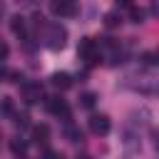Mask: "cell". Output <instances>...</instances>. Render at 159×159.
Masks as SVG:
<instances>
[{"mask_svg": "<svg viewBox=\"0 0 159 159\" xmlns=\"http://www.w3.org/2000/svg\"><path fill=\"white\" fill-rule=\"evenodd\" d=\"M65 37H67L65 27H60V25H52V27H50V47H52V50L65 47Z\"/></svg>", "mask_w": 159, "mask_h": 159, "instance_id": "cell-6", "label": "cell"}, {"mask_svg": "<svg viewBox=\"0 0 159 159\" xmlns=\"http://www.w3.org/2000/svg\"><path fill=\"white\" fill-rule=\"evenodd\" d=\"M47 137H50V127H47V124H37V127H32V139H35L37 144H45Z\"/></svg>", "mask_w": 159, "mask_h": 159, "instance_id": "cell-7", "label": "cell"}, {"mask_svg": "<svg viewBox=\"0 0 159 159\" xmlns=\"http://www.w3.org/2000/svg\"><path fill=\"white\" fill-rule=\"evenodd\" d=\"M67 137H70L72 142H77V139H82V132H80L77 127H70V129H67Z\"/></svg>", "mask_w": 159, "mask_h": 159, "instance_id": "cell-14", "label": "cell"}, {"mask_svg": "<svg viewBox=\"0 0 159 159\" xmlns=\"http://www.w3.org/2000/svg\"><path fill=\"white\" fill-rule=\"evenodd\" d=\"M42 159H60V157H57L55 152H45V157H42Z\"/></svg>", "mask_w": 159, "mask_h": 159, "instance_id": "cell-18", "label": "cell"}, {"mask_svg": "<svg viewBox=\"0 0 159 159\" xmlns=\"http://www.w3.org/2000/svg\"><path fill=\"white\" fill-rule=\"evenodd\" d=\"M132 10V20L134 22H142V10H137V7H129Z\"/></svg>", "mask_w": 159, "mask_h": 159, "instance_id": "cell-16", "label": "cell"}, {"mask_svg": "<svg viewBox=\"0 0 159 159\" xmlns=\"http://www.w3.org/2000/svg\"><path fill=\"white\" fill-rule=\"evenodd\" d=\"M10 149H12L15 157H22V154L27 152V142H22V139H12V142H10Z\"/></svg>", "mask_w": 159, "mask_h": 159, "instance_id": "cell-10", "label": "cell"}, {"mask_svg": "<svg viewBox=\"0 0 159 159\" xmlns=\"http://www.w3.org/2000/svg\"><path fill=\"white\" fill-rule=\"evenodd\" d=\"M22 97H25V102L35 104V102H40V97H42V87H40L37 82H22Z\"/></svg>", "mask_w": 159, "mask_h": 159, "instance_id": "cell-4", "label": "cell"}, {"mask_svg": "<svg viewBox=\"0 0 159 159\" xmlns=\"http://www.w3.org/2000/svg\"><path fill=\"white\" fill-rule=\"evenodd\" d=\"M15 124L17 127H27V114H17L15 117Z\"/></svg>", "mask_w": 159, "mask_h": 159, "instance_id": "cell-15", "label": "cell"}, {"mask_svg": "<svg viewBox=\"0 0 159 159\" xmlns=\"http://www.w3.org/2000/svg\"><path fill=\"white\" fill-rule=\"evenodd\" d=\"M47 112L50 114H57V117H70V107L62 97H47Z\"/></svg>", "mask_w": 159, "mask_h": 159, "instance_id": "cell-3", "label": "cell"}, {"mask_svg": "<svg viewBox=\"0 0 159 159\" xmlns=\"http://www.w3.org/2000/svg\"><path fill=\"white\" fill-rule=\"evenodd\" d=\"M50 10L60 17H72L77 12V5L75 0H50Z\"/></svg>", "mask_w": 159, "mask_h": 159, "instance_id": "cell-2", "label": "cell"}, {"mask_svg": "<svg viewBox=\"0 0 159 159\" xmlns=\"http://www.w3.org/2000/svg\"><path fill=\"white\" fill-rule=\"evenodd\" d=\"M10 27H12V32H15V35H20V37L27 32V27H25V17H20V15H15V17H12Z\"/></svg>", "mask_w": 159, "mask_h": 159, "instance_id": "cell-9", "label": "cell"}, {"mask_svg": "<svg viewBox=\"0 0 159 159\" xmlns=\"http://www.w3.org/2000/svg\"><path fill=\"white\" fill-rule=\"evenodd\" d=\"M119 22H122V17H119L117 12H107V15H104V25H107V27H119Z\"/></svg>", "mask_w": 159, "mask_h": 159, "instance_id": "cell-11", "label": "cell"}, {"mask_svg": "<svg viewBox=\"0 0 159 159\" xmlns=\"http://www.w3.org/2000/svg\"><path fill=\"white\" fill-rule=\"evenodd\" d=\"M119 5H122V7H134V5H132V0H119Z\"/></svg>", "mask_w": 159, "mask_h": 159, "instance_id": "cell-19", "label": "cell"}, {"mask_svg": "<svg viewBox=\"0 0 159 159\" xmlns=\"http://www.w3.org/2000/svg\"><path fill=\"white\" fill-rule=\"evenodd\" d=\"M109 127H112V122H109L107 114H94V117H89V129H92L94 134H107Z\"/></svg>", "mask_w": 159, "mask_h": 159, "instance_id": "cell-5", "label": "cell"}, {"mask_svg": "<svg viewBox=\"0 0 159 159\" xmlns=\"http://www.w3.org/2000/svg\"><path fill=\"white\" fill-rule=\"evenodd\" d=\"M52 84H55L57 89H67V87L72 84V80H70V75H65V72H57V75H52Z\"/></svg>", "mask_w": 159, "mask_h": 159, "instance_id": "cell-8", "label": "cell"}, {"mask_svg": "<svg viewBox=\"0 0 159 159\" xmlns=\"http://www.w3.org/2000/svg\"><path fill=\"white\" fill-rule=\"evenodd\" d=\"M77 159H89V157H77Z\"/></svg>", "mask_w": 159, "mask_h": 159, "instance_id": "cell-21", "label": "cell"}, {"mask_svg": "<svg viewBox=\"0 0 159 159\" xmlns=\"http://www.w3.org/2000/svg\"><path fill=\"white\" fill-rule=\"evenodd\" d=\"M5 57H7V45L0 42V60H5Z\"/></svg>", "mask_w": 159, "mask_h": 159, "instance_id": "cell-17", "label": "cell"}, {"mask_svg": "<svg viewBox=\"0 0 159 159\" xmlns=\"http://www.w3.org/2000/svg\"><path fill=\"white\" fill-rule=\"evenodd\" d=\"M80 55L89 62V65H97L99 62V50H97V42L92 37H82L80 40Z\"/></svg>", "mask_w": 159, "mask_h": 159, "instance_id": "cell-1", "label": "cell"}, {"mask_svg": "<svg viewBox=\"0 0 159 159\" xmlns=\"http://www.w3.org/2000/svg\"><path fill=\"white\" fill-rule=\"evenodd\" d=\"M94 99H97V97H94L92 92H87V94H82V107H87V109H89V107H94Z\"/></svg>", "mask_w": 159, "mask_h": 159, "instance_id": "cell-13", "label": "cell"}, {"mask_svg": "<svg viewBox=\"0 0 159 159\" xmlns=\"http://www.w3.org/2000/svg\"><path fill=\"white\" fill-rule=\"evenodd\" d=\"M152 57H154V60H152V62H154V65H159V50H157V52H154V55H152Z\"/></svg>", "mask_w": 159, "mask_h": 159, "instance_id": "cell-20", "label": "cell"}, {"mask_svg": "<svg viewBox=\"0 0 159 159\" xmlns=\"http://www.w3.org/2000/svg\"><path fill=\"white\" fill-rule=\"evenodd\" d=\"M0 112H2V114H12V99H10V97H2V102H0Z\"/></svg>", "mask_w": 159, "mask_h": 159, "instance_id": "cell-12", "label": "cell"}]
</instances>
